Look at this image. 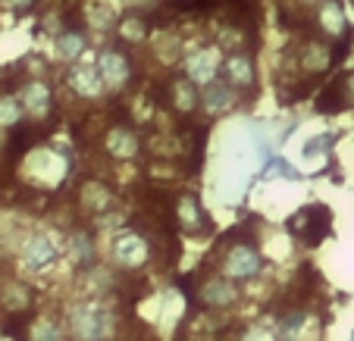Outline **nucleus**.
<instances>
[{
	"label": "nucleus",
	"mask_w": 354,
	"mask_h": 341,
	"mask_svg": "<svg viewBox=\"0 0 354 341\" xmlns=\"http://www.w3.org/2000/svg\"><path fill=\"white\" fill-rule=\"evenodd\" d=\"M73 332L82 341H110L116 332L113 313L100 301H85L73 310Z\"/></svg>",
	"instance_id": "nucleus-1"
},
{
	"label": "nucleus",
	"mask_w": 354,
	"mask_h": 341,
	"mask_svg": "<svg viewBox=\"0 0 354 341\" xmlns=\"http://www.w3.org/2000/svg\"><path fill=\"white\" fill-rule=\"evenodd\" d=\"M329 207H323V204H310V207H304V210H298V213L288 220V232L292 235H298L304 244H320L323 238L329 235Z\"/></svg>",
	"instance_id": "nucleus-2"
},
{
	"label": "nucleus",
	"mask_w": 354,
	"mask_h": 341,
	"mask_svg": "<svg viewBox=\"0 0 354 341\" xmlns=\"http://www.w3.org/2000/svg\"><path fill=\"white\" fill-rule=\"evenodd\" d=\"M261 251L251 241H229L226 257H223V269H226L229 279H251V275L261 273Z\"/></svg>",
	"instance_id": "nucleus-3"
},
{
	"label": "nucleus",
	"mask_w": 354,
	"mask_h": 341,
	"mask_svg": "<svg viewBox=\"0 0 354 341\" xmlns=\"http://www.w3.org/2000/svg\"><path fill=\"white\" fill-rule=\"evenodd\" d=\"M113 260L120 263L122 269H141L147 260H151V248H147V241L141 238L138 232L126 228L113 238Z\"/></svg>",
	"instance_id": "nucleus-4"
},
{
	"label": "nucleus",
	"mask_w": 354,
	"mask_h": 341,
	"mask_svg": "<svg viewBox=\"0 0 354 341\" xmlns=\"http://www.w3.org/2000/svg\"><path fill=\"white\" fill-rule=\"evenodd\" d=\"M97 69L110 91H122V88L129 85V79H132V63H129V57L113 50V47H107V50L97 54Z\"/></svg>",
	"instance_id": "nucleus-5"
},
{
	"label": "nucleus",
	"mask_w": 354,
	"mask_h": 341,
	"mask_svg": "<svg viewBox=\"0 0 354 341\" xmlns=\"http://www.w3.org/2000/svg\"><path fill=\"white\" fill-rule=\"evenodd\" d=\"M223 72H226V81L235 88V91H251L257 85V72H254V60L248 54H229L226 63H223Z\"/></svg>",
	"instance_id": "nucleus-6"
},
{
	"label": "nucleus",
	"mask_w": 354,
	"mask_h": 341,
	"mask_svg": "<svg viewBox=\"0 0 354 341\" xmlns=\"http://www.w3.org/2000/svg\"><path fill=\"white\" fill-rule=\"evenodd\" d=\"M216 72H220V57H216V50H210V47H204V50H198V54H192L185 60V75L198 88L216 81Z\"/></svg>",
	"instance_id": "nucleus-7"
},
{
	"label": "nucleus",
	"mask_w": 354,
	"mask_h": 341,
	"mask_svg": "<svg viewBox=\"0 0 354 341\" xmlns=\"http://www.w3.org/2000/svg\"><path fill=\"white\" fill-rule=\"evenodd\" d=\"M54 257H57V248L47 235H32V238L26 241V248H22V263H26L32 273H41L44 266H50Z\"/></svg>",
	"instance_id": "nucleus-8"
},
{
	"label": "nucleus",
	"mask_w": 354,
	"mask_h": 341,
	"mask_svg": "<svg viewBox=\"0 0 354 341\" xmlns=\"http://www.w3.org/2000/svg\"><path fill=\"white\" fill-rule=\"evenodd\" d=\"M69 85H73V91L82 94V97H97V94L107 88L104 79H100L97 63H79V66H73V72H69Z\"/></svg>",
	"instance_id": "nucleus-9"
},
{
	"label": "nucleus",
	"mask_w": 354,
	"mask_h": 341,
	"mask_svg": "<svg viewBox=\"0 0 354 341\" xmlns=\"http://www.w3.org/2000/svg\"><path fill=\"white\" fill-rule=\"evenodd\" d=\"M232 101H235V88L229 85V81H210V85H204V91H201V107H204L207 116L226 113V110L232 107Z\"/></svg>",
	"instance_id": "nucleus-10"
},
{
	"label": "nucleus",
	"mask_w": 354,
	"mask_h": 341,
	"mask_svg": "<svg viewBox=\"0 0 354 341\" xmlns=\"http://www.w3.org/2000/svg\"><path fill=\"white\" fill-rule=\"evenodd\" d=\"M176 222H179L185 232H201V226L210 232V220L204 216V207L194 201L192 194H182L176 201Z\"/></svg>",
	"instance_id": "nucleus-11"
},
{
	"label": "nucleus",
	"mask_w": 354,
	"mask_h": 341,
	"mask_svg": "<svg viewBox=\"0 0 354 341\" xmlns=\"http://www.w3.org/2000/svg\"><path fill=\"white\" fill-rule=\"evenodd\" d=\"M104 148L110 150V154L116 157V160H126V157H135L138 154V135L132 132V128L126 126H116L107 132V138H104Z\"/></svg>",
	"instance_id": "nucleus-12"
},
{
	"label": "nucleus",
	"mask_w": 354,
	"mask_h": 341,
	"mask_svg": "<svg viewBox=\"0 0 354 341\" xmlns=\"http://www.w3.org/2000/svg\"><path fill=\"white\" fill-rule=\"evenodd\" d=\"M169 101H173V107L179 110L182 116H192L194 110H198L201 104V94H198V85H194L192 79H176L173 85H169Z\"/></svg>",
	"instance_id": "nucleus-13"
},
{
	"label": "nucleus",
	"mask_w": 354,
	"mask_h": 341,
	"mask_svg": "<svg viewBox=\"0 0 354 341\" xmlns=\"http://www.w3.org/2000/svg\"><path fill=\"white\" fill-rule=\"evenodd\" d=\"M22 107H26V113L38 116V119L47 116L50 113V88L44 81H28L22 88Z\"/></svg>",
	"instance_id": "nucleus-14"
},
{
	"label": "nucleus",
	"mask_w": 354,
	"mask_h": 341,
	"mask_svg": "<svg viewBox=\"0 0 354 341\" xmlns=\"http://www.w3.org/2000/svg\"><path fill=\"white\" fill-rule=\"evenodd\" d=\"M235 298H239V291L226 279H207L201 285V301L207 304V307H229Z\"/></svg>",
	"instance_id": "nucleus-15"
},
{
	"label": "nucleus",
	"mask_w": 354,
	"mask_h": 341,
	"mask_svg": "<svg viewBox=\"0 0 354 341\" xmlns=\"http://www.w3.org/2000/svg\"><path fill=\"white\" fill-rule=\"evenodd\" d=\"M320 26L326 35H333V38H348V19L345 13H342V3L339 0H326V3H320Z\"/></svg>",
	"instance_id": "nucleus-16"
},
{
	"label": "nucleus",
	"mask_w": 354,
	"mask_h": 341,
	"mask_svg": "<svg viewBox=\"0 0 354 341\" xmlns=\"http://www.w3.org/2000/svg\"><path fill=\"white\" fill-rule=\"evenodd\" d=\"M301 66H304V72H326V69L333 66L329 47L320 44V41H308V44H304V54H301Z\"/></svg>",
	"instance_id": "nucleus-17"
},
{
	"label": "nucleus",
	"mask_w": 354,
	"mask_h": 341,
	"mask_svg": "<svg viewBox=\"0 0 354 341\" xmlns=\"http://www.w3.org/2000/svg\"><path fill=\"white\" fill-rule=\"evenodd\" d=\"M345 85H348V79H335L333 85L323 88L320 101H317V110H320V113H339V110L348 104V88Z\"/></svg>",
	"instance_id": "nucleus-18"
},
{
	"label": "nucleus",
	"mask_w": 354,
	"mask_h": 341,
	"mask_svg": "<svg viewBox=\"0 0 354 341\" xmlns=\"http://www.w3.org/2000/svg\"><path fill=\"white\" fill-rule=\"evenodd\" d=\"M82 50H85V35L82 32H63L60 38H57V54L63 57V60H75V57H82Z\"/></svg>",
	"instance_id": "nucleus-19"
},
{
	"label": "nucleus",
	"mask_w": 354,
	"mask_h": 341,
	"mask_svg": "<svg viewBox=\"0 0 354 341\" xmlns=\"http://www.w3.org/2000/svg\"><path fill=\"white\" fill-rule=\"evenodd\" d=\"M73 260H75V266H82V269H88L94 263V241L88 232L73 235Z\"/></svg>",
	"instance_id": "nucleus-20"
},
{
	"label": "nucleus",
	"mask_w": 354,
	"mask_h": 341,
	"mask_svg": "<svg viewBox=\"0 0 354 341\" xmlns=\"http://www.w3.org/2000/svg\"><path fill=\"white\" fill-rule=\"evenodd\" d=\"M82 201H85V207L91 210V213H104V210L110 207V194L104 191V185L88 182V185L82 188Z\"/></svg>",
	"instance_id": "nucleus-21"
},
{
	"label": "nucleus",
	"mask_w": 354,
	"mask_h": 341,
	"mask_svg": "<svg viewBox=\"0 0 354 341\" xmlns=\"http://www.w3.org/2000/svg\"><path fill=\"white\" fill-rule=\"evenodd\" d=\"M147 28H151V19H147V16L129 13L126 19L120 22V35H122V38H129V41H145L147 38Z\"/></svg>",
	"instance_id": "nucleus-22"
},
{
	"label": "nucleus",
	"mask_w": 354,
	"mask_h": 341,
	"mask_svg": "<svg viewBox=\"0 0 354 341\" xmlns=\"http://www.w3.org/2000/svg\"><path fill=\"white\" fill-rule=\"evenodd\" d=\"M22 122V101H16L13 94L0 97V126L3 128H16Z\"/></svg>",
	"instance_id": "nucleus-23"
},
{
	"label": "nucleus",
	"mask_w": 354,
	"mask_h": 341,
	"mask_svg": "<svg viewBox=\"0 0 354 341\" xmlns=\"http://www.w3.org/2000/svg\"><path fill=\"white\" fill-rule=\"evenodd\" d=\"M304 322V313L301 310H292V313L282 316L279 332H276V341H298V329Z\"/></svg>",
	"instance_id": "nucleus-24"
},
{
	"label": "nucleus",
	"mask_w": 354,
	"mask_h": 341,
	"mask_svg": "<svg viewBox=\"0 0 354 341\" xmlns=\"http://www.w3.org/2000/svg\"><path fill=\"white\" fill-rule=\"evenodd\" d=\"M32 341H63V332H60V326H57L54 320H38L32 326Z\"/></svg>",
	"instance_id": "nucleus-25"
},
{
	"label": "nucleus",
	"mask_w": 354,
	"mask_h": 341,
	"mask_svg": "<svg viewBox=\"0 0 354 341\" xmlns=\"http://www.w3.org/2000/svg\"><path fill=\"white\" fill-rule=\"evenodd\" d=\"M10 10H16V13H26L28 7H35V0H7Z\"/></svg>",
	"instance_id": "nucleus-26"
},
{
	"label": "nucleus",
	"mask_w": 354,
	"mask_h": 341,
	"mask_svg": "<svg viewBox=\"0 0 354 341\" xmlns=\"http://www.w3.org/2000/svg\"><path fill=\"white\" fill-rule=\"evenodd\" d=\"M348 79V104H354V75H345Z\"/></svg>",
	"instance_id": "nucleus-27"
},
{
	"label": "nucleus",
	"mask_w": 354,
	"mask_h": 341,
	"mask_svg": "<svg viewBox=\"0 0 354 341\" xmlns=\"http://www.w3.org/2000/svg\"><path fill=\"white\" fill-rule=\"evenodd\" d=\"M351 3H354V0H351Z\"/></svg>",
	"instance_id": "nucleus-28"
}]
</instances>
